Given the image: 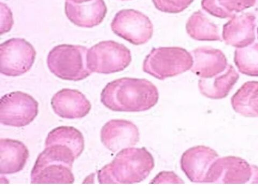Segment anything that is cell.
<instances>
[{"label":"cell","instance_id":"obj_1","mask_svg":"<svg viewBox=\"0 0 258 194\" xmlns=\"http://www.w3.org/2000/svg\"><path fill=\"white\" fill-rule=\"evenodd\" d=\"M159 97L157 87L150 81L124 77L113 80L105 86L101 101L113 111L140 112L154 107Z\"/></svg>","mask_w":258,"mask_h":194},{"label":"cell","instance_id":"obj_2","mask_svg":"<svg viewBox=\"0 0 258 194\" xmlns=\"http://www.w3.org/2000/svg\"><path fill=\"white\" fill-rule=\"evenodd\" d=\"M154 167V158L146 149L126 148L98 171V181L101 184L140 183L147 179Z\"/></svg>","mask_w":258,"mask_h":194},{"label":"cell","instance_id":"obj_3","mask_svg":"<svg viewBox=\"0 0 258 194\" xmlns=\"http://www.w3.org/2000/svg\"><path fill=\"white\" fill-rule=\"evenodd\" d=\"M76 159L74 153L64 146L52 144L45 147L32 170L31 183H74L72 168Z\"/></svg>","mask_w":258,"mask_h":194},{"label":"cell","instance_id":"obj_4","mask_svg":"<svg viewBox=\"0 0 258 194\" xmlns=\"http://www.w3.org/2000/svg\"><path fill=\"white\" fill-rule=\"evenodd\" d=\"M88 48L82 45L61 44L54 47L47 56L48 69L63 80L79 81L92 72L87 66Z\"/></svg>","mask_w":258,"mask_h":194},{"label":"cell","instance_id":"obj_5","mask_svg":"<svg viewBox=\"0 0 258 194\" xmlns=\"http://www.w3.org/2000/svg\"><path fill=\"white\" fill-rule=\"evenodd\" d=\"M193 58L190 53L181 47L153 48L145 58L143 70L159 80L173 77L191 69Z\"/></svg>","mask_w":258,"mask_h":194},{"label":"cell","instance_id":"obj_6","mask_svg":"<svg viewBox=\"0 0 258 194\" xmlns=\"http://www.w3.org/2000/svg\"><path fill=\"white\" fill-rule=\"evenodd\" d=\"M132 61L131 52L125 45L105 40L88 52L87 66L92 72L110 74L123 71Z\"/></svg>","mask_w":258,"mask_h":194},{"label":"cell","instance_id":"obj_7","mask_svg":"<svg viewBox=\"0 0 258 194\" xmlns=\"http://www.w3.org/2000/svg\"><path fill=\"white\" fill-rule=\"evenodd\" d=\"M206 183H258V167L241 158H219L212 165Z\"/></svg>","mask_w":258,"mask_h":194},{"label":"cell","instance_id":"obj_8","mask_svg":"<svg viewBox=\"0 0 258 194\" xmlns=\"http://www.w3.org/2000/svg\"><path fill=\"white\" fill-rule=\"evenodd\" d=\"M36 52L23 38H12L0 45V72L7 76H19L29 71L34 63Z\"/></svg>","mask_w":258,"mask_h":194},{"label":"cell","instance_id":"obj_9","mask_svg":"<svg viewBox=\"0 0 258 194\" xmlns=\"http://www.w3.org/2000/svg\"><path fill=\"white\" fill-rule=\"evenodd\" d=\"M111 28L116 35L135 45L146 44L153 34L150 19L134 10L119 11L111 23Z\"/></svg>","mask_w":258,"mask_h":194},{"label":"cell","instance_id":"obj_10","mask_svg":"<svg viewBox=\"0 0 258 194\" xmlns=\"http://www.w3.org/2000/svg\"><path fill=\"white\" fill-rule=\"evenodd\" d=\"M38 113V103L26 93L18 91L6 94L0 101V122L6 126H27Z\"/></svg>","mask_w":258,"mask_h":194},{"label":"cell","instance_id":"obj_11","mask_svg":"<svg viewBox=\"0 0 258 194\" xmlns=\"http://www.w3.org/2000/svg\"><path fill=\"white\" fill-rule=\"evenodd\" d=\"M138 127L132 121L113 119L102 128L101 139L104 147L115 153L134 147L140 141Z\"/></svg>","mask_w":258,"mask_h":194},{"label":"cell","instance_id":"obj_12","mask_svg":"<svg viewBox=\"0 0 258 194\" xmlns=\"http://www.w3.org/2000/svg\"><path fill=\"white\" fill-rule=\"evenodd\" d=\"M219 158V155L213 149L198 146L183 153L180 160L181 168L191 182L206 183L209 170Z\"/></svg>","mask_w":258,"mask_h":194},{"label":"cell","instance_id":"obj_13","mask_svg":"<svg viewBox=\"0 0 258 194\" xmlns=\"http://www.w3.org/2000/svg\"><path fill=\"white\" fill-rule=\"evenodd\" d=\"M51 105L56 115L71 119L86 116L92 108L90 102L83 93L69 88L56 93L51 100Z\"/></svg>","mask_w":258,"mask_h":194},{"label":"cell","instance_id":"obj_14","mask_svg":"<svg viewBox=\"0 0 258 194\" xmlns=\"http://www.w3.org/2000/svg\"><path fill=\"white\" fill-rule=\"evenodd\" d=\"M255 19L253 14L248 13L233 16L223 27L225 43L237 48L252 44L255 38Z\"/></svg>","mask_w":258,"mask_h":194},{"label":"cell","instance_id":"obj_15","mask_svg":"<svg viewBox=\"0 0 258 194\" xmlns=\"http://www.w3.org/2000/svg\"><path fill=\"white\" fill-rule=\"evenodd\" d=\"M193 65L190 71L201 78H212L227 69L228 64L224 53L211 47H201L191 52Z\"/></svg>","mask_w":258,"mask_h":194},{"label":"cell","instance_id":"obj_16","mask_svg":"<svg viewBox=\"0 0 258 194\" xmlns=\"http://www.w3.org/2000/svg\"><path fill=\"white\" fill-rule=\"evenodd\" d=\"M66 13L69 20L75 25L93 28L99 25L103 21L107 8L103 0H92L82 4L67 0Z\"/></svg>","mask_w":258,"mask_h":194},{"label":"cell","instance_id":"obj_17","mask_svg":"<svg viewBox=\"0 0 258 194\" xmlns=\"http://www.w3.org/2000/svg\"><path fill=\"white\" fill-rule=\"evenodd\" d=\"M29 157L23 142L11 139L0 140V174H12L22 171Z\"/></svg>","mask_w":258,"mask_h":194},{"label":"cell","instance_id":"obj_18","mask_svg":"<svg viewBox=\"0 0 258 194\" xmlns=\"http://www.w3.org/2000/svg\"><path fill=\"white\" fill-rule=\"evenodd\" d=\"M239 78L238 73L230 64L219 75L212 78H201L198 84L199 90L202 94L208 99L222 100L229 94Z\"/></svg>","mask_w":258,"mask_h":194},{"label":"cell","instance_id":"obj_19","mask_svg":"<svg viewBox=\"0 0 258 194\" xmlns=\"http://www.w3.org/2000/svg\"><path fill=\"white\" fill-rule=\"evenodd\" d=\"M231 103L233 109L241 116L258 117V82L244 83L233 95Z\"/></svg>","mask_w":258,"mask_h":194},{"label":"cell","instance_id":"obj_20","mask_svg":"<svg viewBox=\"0 0 258 194\" xmlns=\"http://www.w3.org/2000/svg\"><path fill=\"white\" fill-rule=\"evenodd\" d=\"M185 29L188 35L199 41H221L219 28L201 11L194 13L188 19Z\"/></svg>","mask_w":258,"mask_h":194},{"label":"cell","instance_id":"obj_21","mask_svg":"<svg viewBox=\"0 0 258 194\" xmlns=\"http://www.w3.org/2000/svg\"><path fill=\"white\" fill-rule=\"evenodd\" d=\"M52 144H60L70 148L76 159L84 151V136L74 127L61 126L53 129L48 133L45 140V147Z\"/></svg>","mask_w":258,"mask_h":194},{"label":"cell","instance_id":"obj_22","mask_svg":"<svg viewBox=\"0 0 258 194\" xmlns=\"http://www.w3.org/2000/svg\"><path fill=\"white\" fill-rule=\"evenodd\" d=\"M256 0H203L201 6L215 17L227 19L253 6Z\"/></svg>","mask_w":258,"mask_h":194},{"label":"cell","instance_id":"obj_23","mask_svg":"<svg viewBox=\"0 0 258 194\" xmlns=\"http://www.w3.org/2000/svg\"><path fill=\"white\" fill-rule=\"evenodd\" d=\"M234 62L242 74L258 77V43L237 48Z\"/></svg>","mask_w":258,"mask_h":194},{"label":"cell","instance_id":"obj_24","mask_svg":"<svg viewBox=\"0 0 258 194\" xmlns=\"http://www.w3.org/2000/svg\"><path fill=\"white\" fill-rule=\"evenodd\" d=\"M195 0H152L157 9L169 14H178L186 10Z\"/></svg>","mask_w":258,"mask_h":194},{"label":"cell","instance_id":"obj_25","mask_svg":"<svg viewBox=\"0 0 258 194\" xmlns=\"http://www.w3.org/2000/svg\"><path fill=\"white\" fill-rule=\"evenodd\" d=\"M70 1L77 4H82L92 1V0H70Z\"/></svg>","mask_w":258,"mask_h":194},{"label":"cell","instance_id":"obj_26","mask_svg":"<svg viewBox=\"0 0 258 194\" xmlns=\"http://www.w3.org/2000/svg\"><path fill=\"white\" fill-rule=\"evenodd\" d=\"M121 1H128V0H121Z\"/></svg>","mask_w":258,"mask_h":194},{"label":"cell","instance_id":"obj_27","mask_svg":"<svg viewBox=\"0 0 258 194\" xmlns=\"http://www.w3.org/2000/svg\"><path fill=\"white\" fill-rule=\"evenodd\" d=\"M257 34H258V28H257Z\"/></svg>","mask_w":258,"mask_h":194}]
</instances>
